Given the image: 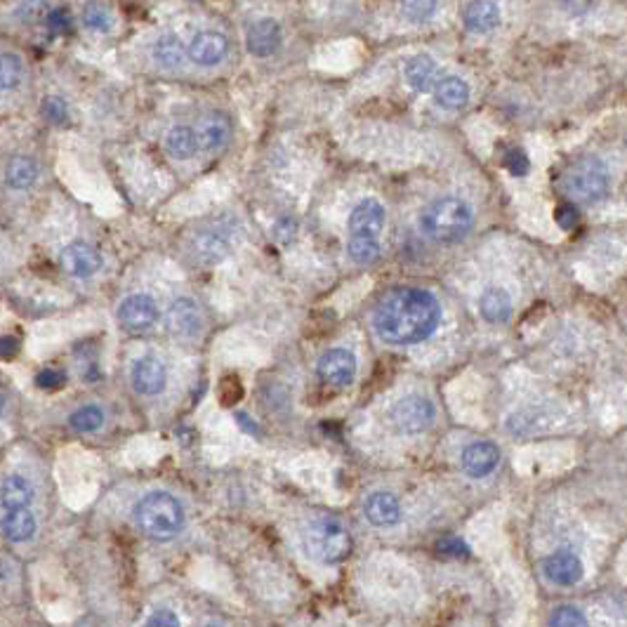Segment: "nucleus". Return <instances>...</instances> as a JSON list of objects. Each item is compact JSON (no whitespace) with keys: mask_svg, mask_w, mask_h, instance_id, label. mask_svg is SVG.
<instances>
[{"mask_svg":"<svg viewBox=\"0 0 627 627\" xmlns=\"http://www.w3.org/2000/svg\"><path fill=\"white\" fill-rule=\"evenodd\" d=\"M441 321V304L420 288L387 292L376 309V331L387 345H415L431 337Z\"/></svg>","mask_w":627,"mask_h":627,"instance_id":"1","label":"nucleus"},{"mask_svg":"<svg viewBox=\"0 0 627 627\" xmlns=\"http://www.w3.org/2000/svg\"><path fill=\"white\" fill-rule=\"evenodd\" d=\"M474 215L465 201L455 197L437 198L420 215V227L430 239L441 243H455L470 234Z\"/></svg>","mask_w":627,"mask_h":627,"instance_id":"2","label":"nucleus"},{"mask_svg":"<svg viewBox=\"0 0 627 627\" xmlns=\"http://www.w3.org/2000/svg\"><path fill=\"white\" fill-rule=\"evenodd\" d=\"M134 519L144 536L154 540H170L185 526V510L170 493L154 491L137 503Z\"/></svg>","mask_w":627,"mask_h":627,"instance_id":"3","label":"nucleus"},{"mask_svg":"<svg viewBox=\"0 0 627 627\" xmlns=\"http://www.w3.org/2000/svg\"><path fill=\"white\" fill-rule=\"evenodd\" d=\"M304 549L321 564H340L352 552V537L347 528L333 519H316L304 531Z\"/></svg>","mask_w":627,"mask_h":627,"instance_id":"4","label":"nucleus"},{"mask_svg":"<svg viewBox=\"0 0 627 627\" xmlns=\"http://www.w3.org/2000/svg\"><path fill=\"white\" fill-rule=\"evenodd\" d=\"M564 186L573 198L582 203H597L609 194V168L600 158L585 156L576 161L564 175Z\"/></svg>","mask_w":627,"mask_h":627,"instance_id":"5","label":"nucleus"},{"mask_svg":"<svg viewBox=\"0 0 627 627\" xmlns=\"http://www.w3.org/2000/svg\"><path fill=\"white\" fill-rule=\"evenodd\" d=\"M434 406L425 397H403L392 409V422L403 434H420L434 422Z\"/></svg>","mask_w":627,"mask_h":627,"instance_id":"6","label":"nucleus"},{"mask_svg":"<svg viewBox=\"0 0 627 627\" xmlns=\"http://www.w3.org/2000/svg\"><path fill=\"white\" fill-rule=\"evenodd\" d=\"M165 325L177 340H197L203 331L201 307L189 297H179L170 304Z\"/></svg>","mask_w":627,"mask_h":627,"instance_id":"7","label":"nucleus"},{"mask_svg":"<svg viewBox=\"0 0 627 627\" xmlns=\"http://www.w3.org/2000/svg\"><path fill=\"white\" fill-rule=\"evenodd\" d=\"M118 321L125 331H146L158 321V304L149 295H130L118 307Z\"/></svg>","mask_w":627,"mask_h":627,"instance_id":"8","label":"nucleus"},{"mask_svg":"<svg viewBox=\"0 0 627 627\" xmlns=\"http://www.w3.org/2000/svg\"><path fill=\"white\" fill-rule=\"evenodd\" d=\"M316 373L325 385L347 387L352 385L354 376H356V358L347 349H331L319 358Z\"/></svg>","mask_w":627,"mask_h":627,"instance_id":"9","label":"nucleus"},{"mask_svg":"<svg viewBox=\"0 0 627 627\" xmlns=\"http://www.w3.org/2000/svg\"><path fill=\"white\" fill-rule=\"evenodd\" d=\"M227 52H229V40H227L224 34H219V31H213V28L198 31L191 38L189 48H186L189 59L194 64H198V67H215V64H219L227 57Z\"/></svg>","mask_w":627,"mask_h":627,"instance_id":"10","label":"nucleus"},{"mask_svg":"<svg viewBox=\"0 0 627 627\" xmlns=\"http://www.w3.org/2000/svg\"><path fill=\"white\" fill-rule=\"evenodd\" d=\"M543 573L552 585L571 588L582 578V561L571 549H557L543 561Z\"/></svg>","mask_w":627,"mask_h":627,"instance_id":"11","label":"nucleus"},{"mask_svg":"<svg viewBox=\"0 0 627 627\" xmlns=\"http://www.w3.org/2000/svg\"><path fill=\"white\" fill-rule=\"evenodd\" d=\"M59 262H62L64 271L73 279H88L95 271H100L101 255L90 243L76 241L64 248L62 255H59Z\"/></svg>","mask_w":627,"mask_h":627,"instance_id":"12","label":"nucleus"},{"mask_svg":"<svg viewBox=\"0 0 627 627\" xmlns=\"http://www.w3.org/2000/svg\"><path fill=\"white\" fill-rule=\"evenodd\" d=\"M500 462L498 446H493L488 441H476L462 451V470L472 479H484L491 474Z\"/></svg>","mask_w":627,"mask_h":627,"instance_id":"13","label":"nucleus"},{"mask_svg":"<svg viewBox=\"0 0 627 627\" xmlns=\"http://www.w3.org/2000/svg\"><path fill=\"white\" fill-rule=\"evenodd\" d=\"M385 227V207L376 198H364L349 215V234L377 236Z\"/></svg>","mask_w":627,"mask_h":627,"instance_id":"14","label":"nucleus"},{"mask_svg":"<svg viewBox=\"0 0 627 627\" xmlns=\"http://www.w3.org/2000/svg\"><path fill=\"white\" fill-rule=\"evenodd\" d=\"M364 512L370 524H376V526H394L401 519V505H399L397 495L389 491L370 493L364 503Z\"/></svg>","mask_w":627,"mask_h":627,"instance_id":"15","label":"nucleus"},{"mask_svg":"<svg viewBox=\"0 0 627 627\" xmlns=\"http://www.w3.org/2000/svg\"><path fill=\"white\" fill-rule=\"evenodd\" d=\"M462 24L472 34H488L500 24V7L493 0H470L462 7Z\"/></svg>","mask_w":627,"mask_h":627,"instance_id":"16","label":"nucleus"},{"mask_svg":"<svg viewBox=\"0 0 627 627\" xmlns=\"http://www.w3.org/2000/svg\"><path fill=\"white\" fill-rule=\"evenodd\" d=\"M133 387L140 394H146V397L163 392V387H165V366L154 356H142L133 366Z\"/></svg>","mask_w":627,"mask_h":627,"instance_id":"17","label":"nucleus"},{"mask_svg":"<svg viewBox=\"0 0 627 627\" xmlns=\"http://www.w3.org/2000/svg\"><path fill=\"white\" fill-rule=\"evenodd\" d=\"M281 27L274 19H260L248 28V50L255 57H269L279 50Z\"/></svg>","mask_w":627,"mask_h":627,"instance_id":"18","label":"nucleus"},{"mask_svg":"<svg viewBox=\"0 0 627 627\" xmlns=\"http://www.w3.org/2000/svg\"><path fill=\"white\" fill-rule=\"evenodd\" d=\"M197 133H198V144H201V149H206V152H218V149H222V146L227 144V140H229L231 128H229L227 116L213 112V113H207L206 118H201Z\"/></svg>","mask_w":627,"mask_h":627,"instance_id":"19","label":"nucleus"},{"mask_svg":"<svg viewBox=\"0 0 627 627\" xmlns=\"http://www.w3.org/2000/svg\"><path fill=\"white\" fill-rule=\"evenodd\" d=\"M434 100L441 109L455 112V109H462L470 101V88L460 76H443L434 85Z\"/></svg>","mask_w":627,"mask_h":627,"instance_id":"20","label":"nucleus"},{"mask_svg":"<svg viewBox=\"0 0 627 627\" xmlns=\"http://www.w3.org/2000/svg\"><path fill=\"white\" fill-rule=\"evenodd\" d=\"M3 533L12 543H27L36 533V516L28 507L3 510Z\"/></svg>","mask_w":627,"mask_h":627,"instance_id":"21","label":"nucleus"},{"mask_svg":"<svg viewBox=\"0 0 627 627\" xmlns=\"http://www.w3.org/2000/svg\"><path fill=\"white\" fill-rule=\"evenodd\" d=\"M403 73H406V83H409L410 88L418 90V92H427V90H431L437 85L439 67L430 55H418L406 64V71Z\"/></svg>","mask_w":627,"mask_h":627,"instance_id":"22","label":"nucleus"},{"mask_svg":"<svg viewBox=\"0 0 627 627\" xmlns=\"http://www.w3.org/2000/svg\"><path fill=\"white\" fill-rule=\"evenodd\" d=\"M479 309L488 324H507L512 316V297L503 288H488L479 300Z\"/></svg>","mask_w":627,"mask_h":627,"instance_id":"23","label":"nucleus"},{"mask_svg":"<svg viewBox=\"0 0 627 627\" xmlns=\"http://www.w3.org/2000/svg\"><path fill=\"white\" fill-rule=\"evenodd\" d=\"M194 255L201 262H219L229 255V239L222 236V231H201L194 239Z\"/></svg>","mask_w":627,"mask_h":627,"instance_id":"24","label":"nucleus"},{"mask_svg":"<svg viewBox=\"0 0 627 627\" xmlns=\"http://www.w3.org/2000/svg\"><path fill=\"white\" fill-rule=\"evenodd\" d=\"M198 133L189 125H175L173 130L165 137V149L173 158L177 161H186V158H194V154L198 152Z\"/></svg>","mask_w":627,"mask_h":627,"instance_id":"25","label":"nucleus"},{"mask_svg":"<svg viewBox=\"0 0 627 627\" xmlns=\"http://www.w3.org/2000/svg\"><path fill=\"white\" fill-rule=\"evenodd\" d=\"M34 500V488L19 474H10L3 479V510H17L28 507Z\"/></svg>","mask_w":627,"mask_h":627,"instance_id":"26","label":"nucleus"},{"mask_svg":"<svg viewBox=\"0 0 627 627\" xmlns=\"http://www.w3.org/2000/svg\"><path fill=\"white\" fill-rule=\"evenodd\" d=\"M154 59L163 69H177L185 59V45L175 34H165L154 43Z\"/></svg>","mask_w":627,"mask_h":627,"instance_id":"27","label":"nucleus"},{"mask_svg":"<svg viewBox=\"0 0 627 627\" xmlns=\"http://www.w3.org/2000/svg\"><path fill=\"white\" fill-rule=\"evenodd\" d=\"M5 177L12 189H28L38 177V165L28 156H15L7 163Z\"/></svg>","mask_w":627,"mask_h":627,"instance_id":"28","label":"nucleus"},{"mask_svg":"<svg viewBox=\"0 0 627 627\" xmlns=\"http://www.w3.org/2000/svg\"><path fill=\"white\" fill-rule=\"evenodd\" d=\"M347 252L354 262L370 264L373 260H377V255H380V241H377V236L352 234L349 236Z\"/></svg>","mask_w":627,"mask_h":627,"instance_id":"29","label":"nucleus"},{"mask_svg":"<svg viewBox=\"0 0 627 627\" xmlns=\"http://www.w3.org/2000/svg\"><path fill=\"white\" fill-rule=\"evenodd\" d=\"M24 79V64L19 59V55L15 52H3V59H0V83L3 90H17L19 83Z\"/></svg>","mask_w":627,"mask_h":627,"instance_id":"30","label":"nucleus"},{"mask_svg":"<svg viewBox=\"0 0 627 627\" xmlns=\"http://www.w3.org/2000/svg\"><path fill=\"white\" fill-rule=\"evenodd\" d=\"M101 422H104V413H101L100 406H83V409H79L69 418V425L76 431H83V434L97 431L101 427Z\"/></svg>","mask_w":627,"mask_h":627,"instance_id":"31","label":"nucleus"},{"mask_svg":"<svg viewBox=\"0 0 627 627\" xmlns=\"http://www.w3.org/2000/svg\"><path fill=\"white\" fill-rule=\"evenodd\" d=\"M439 0H401L403 17L410 22H425L437 12Z\"/></svg>","mask_w":627,"mask_h":627,"instance_id":"32","label":"nucleus"},{"mask_svg":"<svg viewBox=\"0 0 627 627\" xmlns=\"http://www.w3.org/2000/svg\"><path fill=\"white\" fill-rule=\"evenodd\" d=\"M83 24L92 31H107L112 27V15L101 3H90L83 10Z\"/></svg>","mask_w":627,"mask_h":627,"instance_id":"33","label":"nucleus"},{"mask_svg":"<svg viewBox=\"0 0 627 627\" xmlns=\"http://www.w3.org/2000/svg\"><path fill=\"white\" fill-rule=\"evenodd\" d=\"M48 0H22L17 7V17L22 19L24 24H31V22H38V19H43L45 15H48Z\"/></svg>","mask_w":627,"mask_h":627,"instance_id":"34","label":"nucleus"},{"mask_svg":"<svg viewBox=\"0 0 627 627\" xmlns=\"http://www.w3.org/2000/svg\"><path fill=\"white\" fill-rule=\"evenodd\" d=\"M549 625H588V618L576 606H559L549 618Z\"/></svg>","mask_w":627,"mask_h":627,"instance_id":"35","label":"nucleus"},{"mask_svg":"<svg viewBox=\"0 0 627 627\" xmlns=\"http://www.w3.org/2000/svg\"><path fill=\"white\" fill-rule=\"evenodd\" d=\"M243 397V387L239 382V377L229 376L222 380V403L224 406H234V403L241 401Z\"/></svg>","mask_w":627,"mask_h":627,"instance_id":"36","label":"nucleus"},{"mask_svg":"<svg viewBox=\"0 0 627 627\" xmlns=\"http://www.w3.org/2000/svg\"><path fill=\"white\" fill-rule=\"evenodd\" d=\"M64 382H67V376L59 368H43L36 376V385L43 387V389H59Z\"/></svg>","mask_w":627,"mask_h":627,"instance_id":"37","label":"nucleus"},{"mask_svg":"<svg viewBox=\"0 0 627 627\" xmlns=\"http://www.w3.org/2000/svg\"><path fill=\"white\" fill-rule=\"evenodd\" d=\"M557 224H559L564 231L576 229L578 224V210L571 206V203H564V206L557 207Z\"/></svg>","mask_w":627,"mask_h":627,"instance_id":"38","label":"nucleus"},{"mask_svg":"<svg viewBox=\"0 0 627 627\" xmlns=\"http://www.w3.org/2000/svg\"><path fill=\"white\" fill-rule=\"evenodd\" d=\"M43 113L50 118V121L59 123V121H64V118H67V107H64V101L59 100V97H50V100H45Z\"/></svg>","mask_w":627,"mask_h":627,"instance_id":"39","label":"nucleus"},{"mask_svg":"<svg viewBox=\"0 0 627 627\" xmlns=\"http://www.w3.org/2000/svg\"><path fill=\"white\" fill-rule=\"evenodd\" d=\"M507 170H510L512 175H516V177H521V175L528 173V158L526 154L519 152V149H515V152L507 154Z\"/></svg>","mask_w":627,"mask_h":627,"instance_id":"40","label":"nucleus"},{"mask_svg":"<svg viewBox=\"0 0 627 627\" xmlns=\"http://www.w3.org/2000/svg\"><path fill=\"white\" fill-rule=\"evenodd\" d=\"M439 552H443V555H467L470 549L460 537H446V540L439 543Z\"/></svg>","mask_w":627,"mask_h":627,"instance_id":"41","label":"nucleus"},{"mask_svg":"<svg viewBox=\"0 0 627 627\" xmlns=\"http://www.w3.org/2000/svg\"><path fill=\"white\" fill-rule=\"evenodd\" d=\"M146 625H179V618L173 611H156L146 618Z\"/></svg>","mask_w":627,"mask_h":627,"instance_id":"42","label":"nucleus"},{"mask_svg":"<svg viewBox=\"0 0 627 627\" xmlns=\"http://www.w3.org/2000/svg\"><path fill=\"white\" fill-rule=\"evenodd\" d=\"M292 234H295V222H292V219L286 218L276 224V241L288 243L292 239Z\"/></svg>","mask_w":627,"mask_h":627,"instance_id":"43","label":"nucleus"},{"mask_svg":"<svg viewBox=\"0 0 627 627\" xmlns=\"http://www.w3.org/2000/svg\"><path fill=\"white\" fill-rule=\"evenodd\" d=\"M592 5V0H561V7L571 15H585Z\"/></svg>","mask_w":627,"mask_h":627,"instance_id":"44","label":"nucleus"},{"mask_svg":"<svg viewBox=\"0 0 627 627\" xmlns=\"http://www.w3.org/2000/svg\"><path fill=\"white\" fill-rule=\"evenodd\" d=\"M17 349H19V342H17V337H10V335H5V337H3V349H0V352H3V356H5V358H10L12 354L17 352Z\"/></svg>","mask_w":627,"mask_h":627,"instance_id":"45","label":"nucleus"}]
</instances>
